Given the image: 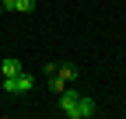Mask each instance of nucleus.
<instances>
[{"mask_svg": "<svg viewBox=\"0 0 126 119\" xmlns=\"http://www.w3.org/2000/svg\"><path fill=\"white\" fill-rule=\"evenodd\" d=\"M32 88H35V77L25 74V70H18L14 77H4V91L7 95H28Z\"/></svg>", "mask_w": 126, "mask_h": 119, "instance_id": "nucleus-1", "label": "nucleus"}, {"mask_svg": "<svg viewBox=\"0 0 126 119\" xmlns=\"http://www.w3.org/2000/svg\"><path fill=\"white\" fill-rule=\"evenodd\" d=\"M94 112H98V109H94V98H88V95H77L74 105L63 109V116H67V119H91Z\"/></svg>", "mask_w": 126, "mask_h": 119, "instance_id": "nucleus-2", "label": "nucleus"}, {"mask_svg": "<svg viewBox=\"0 0 126 119\" xmlns=\"http://www.w3.org/2000/svg\"><path fill=\"white\" fill-rule=\"evenodd\" d=\"M56 77H60L63 84L74 81V77H77V67H74V63H56Z\"/></svg>", "mask_w": 126, "mask_h": 119, "instance_id": "nucleus-3", "label": "nucleus"}, {"mask_svg": "<svg viewBox=\"0 0 126 119\" xmlns=\"http://www.w3.org/2000/svg\"><path fill=\"white\" fill-rule=\"evenodd\" d=\"M18 70H21V63H18V60H14V56H7L4 63H0V74H4V77H14V74H18Z\"/></svg>", "mask_w": 126, "mask_h": 119, "instance_id": "nucleus-4", "label": "nucleus"}, {"mask_svg": "<svg viewBox=\"0 0 126 119\" xmlns=\"http://www.w3.org/2000/svg\"><path fill=\"white\" fill-rule=\"evenodd\" d=\"M14 11L18 14H32L35 11V0H14Z\"/></svg>", "mask_w": 126, "mask_h": 119, "instance_id": "nucleus-5", "label": "nucleus"}]
</instances>
